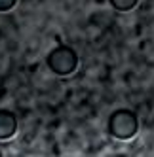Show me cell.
Masks as SVG:
<instances>
[{
    "label": "cell",
    "mask_w": 154,
    "mask_h": 157,
    "mask_svg": "<svg viewBox=\"0 0 154 157\" xmlns=\"http://www.w3.org/2000/svg\"><path fill=\"white\" fill-rule=\"evenodd\" d=\"M139 0H108V4H111L116 12H129V10H133L137 6Z\"/></svg>",
    "instance_id": "4"
},
{
    "label": "cell",
    "mask_w": 154,
    "mask_h": 157,
    "mask_svg": "<svg viewBox=\"0 0 154 157\" xmlns=\"http://www.w3.org/2000/svg\"><path fill=\"white\" fill-rule=\"evenodd\" d=\"M17 132V116L12 110L0 108V140H10Z\"/></svg>",
    "instance_id": "3"
},
{
    "label": "cell",
    "mask_w": 154,
    "mask_h": 157,
    "mask_svg": "<svg viewBox=\"0 0 154 157\" xmlns=\"http://www.w3.org/2000/svg\"><path fill=\"white\" fill-rule=\"evenodd\" d=\"M137 131H139V119L135 116V112H131L128 108L114 110L108 117V134L118 140L133 138Z\"/></svg>",
    "instance_id": "1"
},
{
    "label": "cell",
    "mask_w": 154,
    "mask_h": 157,
    "mask_svg": "<svg viewBox=\"0 0 154 157\" xmlns=\"http://www.w3.org/2000/svg\"><path fill=\"white\" fill-rule=\"evenodd\" d=\"M46 64L53 74L71 76L76 68H78V53L69 46H57L48 53Z\"/></svg>",
    "instance_id": "2"
},
{
    "label": "cell",
    "mask_w": 154,
    "mask_h": 157,
    "mask_svg": "<svg viewBox=\"0 0 154 157\" xmlns=\"http://www.w3.org/2000/svg\"><path fill=\"white\" fill-rule=\"evenodd\" d=\"M17 0H0V12H10Z\"/></svg>",
    "instance_id": "5"
}]
</instances>
